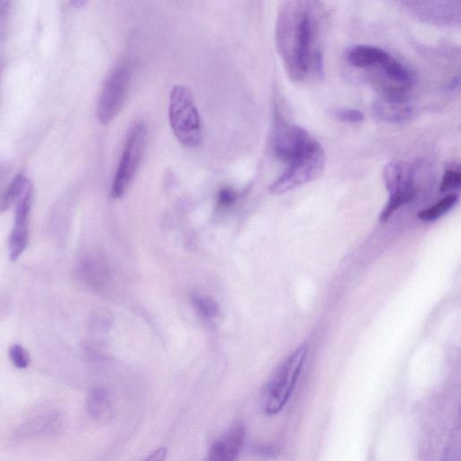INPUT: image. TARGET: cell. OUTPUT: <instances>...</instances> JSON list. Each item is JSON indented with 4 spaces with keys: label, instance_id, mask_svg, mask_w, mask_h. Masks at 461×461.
<instances>
[{
    "label": "cell",
    "instance_id": "obj_1",
    "mask_svg": "<svg viewBox=\"0 0 461 461\" xmlns=\"http://www.w3.org/2000/svg\"><path fill=\"white\" fill-rule=\"evenodd\" d=\"M323 10L314 1L283 2L278 9L275 41L288 77L301 82L322 73Z\"/></svg>",
    "mask_w": 461,
    "mask_h": 461
},
{
    "label": "cell",
    "instance_id": "obj_2",
    "mask_svg": "<svg viewBox=\"0 0 461 461\" xmlns=\"http://www.w3.org/2000/svg\"><path fill=\"white\" fill-rule=\"evenodd\" d=\"M168 120L177 140L185 147L196 148L203 140L202 122L190 90L183 85L172 87Z\"/></svg>",
    "mask_w": 461,
    "mask_h": 461
},
{
    "label": "cell",
    "instance_id": "obj_3",
    "mask_svg": "<svg viewBox=\"0 0 461 461\" xmlns=\"http://www.w3.org/2000/svg\"><path fill=\"white\" fill-rule=\"evenodd\" d=\"M319 144L305 129L289 122L275 104L271 146L276 158L289 165L304 157Z\"/></svg>",
    "mask_w": 461,
    "mask_h": 461
},
{
    "label": "cell",
    "instance_id": "obj_4",
    "mask_svg": "<svg viewBox=\"0 0 461 461\" xmlns=\"http://www.w3.org/2000/svg\"><path fill=\"white\" fill-rule=\"evenodd\" d=\"M307 344L300 345L277 367L263 395V408L268 414L280 411L288 401L303 366Z\"/></svg>",
    "mask_w": 461,
    "mask_h": 461
},
{
    "label": "cell",
    "instance_id": "obj_5",
    "mask_svg": "<svg viewBox=\"0 0 461 461\" xmlns=\"http://www.w3.org/2000/svg\"><path fill=\"white\" fill-rule=\"evenodd\" d=\"M132 65L121 61L106 77L97 101V117L102 124L110 123L123 107L129 94Z\"/></svg>",
    "mask_w": 461,
    "mask_h": 461
},
{
    "label": "cell",
    "instance_id": "obj_6",
    "mask_svg": "<svg viewBox=\"0 0 461 461\" xmlns=\"http://www.w3.org/2000/svg\"><path fill=\"white\" fill-rule=\"evenodd\" d=\"M147 140V129L142 121L131 127L111 187L113 198L122 197L131 185L141 161Z\"/></svg>",
    "mask_w": 461,
    "mask_h": 461
},
{
    "label": "cell",
    "instance_id": "obj_7",
    "mask_svg": "<svg viewBox=\"0 0 461 461\" xmlns=\"http://www.w3.org/2000/svg\"><path fill=\"white\" fill-rule=\"evenodd\" d=\"M325 153L320 144L304 157L287 165L283 174L269 186V192L280 194L309 183L322 173Z\"/></svg>",
    "mask_w": 461,
    "mask_h": 461
},
{
    "label": "cell",
    "instance_id": "obj_8",
    "mask_svg": "<svg viewBox=\"0 0 461 461\" xmlns=\"http://www.w3.org/2000/svg\"><path fill=\"white\" fill-rule=\"evenodd\" d=\"M383 177L389 198L380 221H386L398 208L414 197L413 170L404 162L391 161L384 167Z\"/></svg>",
    "mask_w": 461,
    "mask_h": 461
},
{
    "label": "cell",
    "instance_id": "obj_9",
    "mask_svg": "<svg viewBox=\"0 0 461 461\" xmlns=\"http://www.w3.org/2000/svg\"><path fill=\"white\" fill-rule=\"evenodd\" d=\"M401 4L412 15L438 25H456L460 23L459 1H402Z\"/></svg>",
    "mask_w": 461,
    "mask_h": 461
},
{
    "label": "cell",
    "instance_id": "obj_10",
    "mask_svg": "<svg viewBox=\"0 0 461 461\" xmlns=\"http://www.w3.org/2000/svg\"><path fill=\"white\" fill-rule=\"evenodd\" d=\"M33 201V188L29 182L16 202L14 225L9 239V258L15 261L28 244L29 217Z\"/></svg>",
    "mask_w": 461,
    "mask_h": 461
},
{
    "label": "cell",
    "instance_id": "obj_11",
    "mask_svg": "<svg viewBox=\"0 0 461 461\" xmlns=\"http://www.w3.org/2000/svg\"><path fill=\"white\" fill-rule=\"evenodd\" d=\"M245 438L242 424L235 423L211 447L208 461H236Z\"/></svg>",
    "mask_w": 461,
    "mask_h": 461
},
{
    "label": "cell",
    "instance_id": "obj_12",
    "mask_svg": "<svg viewBox=\"0 0 461 461\" xmlns=\"http://www.w3.org/2000/svg\"><path fill=\"white\" fill-rule=\"evenodd\" d=\"M391 57L384 50L366 44L352 45L345 53V59L350 66L362 69H380Z\"/></svg>",
    "mask_w": 461,
    "mask_h": 461
},
{
    "label": "cell",
    "instance_id": "obj_13",
    "mask_svg": "<svg viewBox=\"0 0 461 461\" xmlns=\"http://www.w3.org/2000/svg\"><path fill=\"white\" fill-rule=\"evenodd\" d=\"M372 111L376 118L387 123L406 122L413 114V108L405 98L389 96L374 101Z\"/></svg>",
    "mask_w": 461,
    "mask_h": 461
},
{
    "label": "cell",
    "instance_id": "obj_14",
    "mask_svg": "<svg viewBox=\"0 0 461 461\" xmlns=\"http://www.w3.org/2000/svg\"><path fill=\"white\" fill-rule=\"evenodd\" d=\"M88 414L95 420H104L112 414V402L107 391L98 387L93 389L86 402Z\"/></svg>",
    "mask_w": 461,
    "mask_h": 461
},
{
    "label": "cell",
    "instance_id": "obj_15",
    "mask_svg": "<svg viewBox=\"0 0 461 461\" xmlns=\"http://www.w3.org/2000/svg\"><path fill=\"white\" fill-rule=\"evenodd\" d=\"M457 201L458 195L456 194H449L433 205L421 210L417 216L423 221H435L450 211L456 205Z\"/></svg>",
    "mask_w": 461,
    "mask_h": 461
},
{
    "label": "cell",
    "instance_id": "obj_16",
    "mask_svg": "<svg viewBox=\"0 0 461 461\" xmlns=\"http://www.w3.org/2000/svg\"><path fill=\"white\" fill-rule=\"evenodd\" d=\"M191 302L195 312L203 319L212 321L219 315L220 311L218 304L213 299L207 295L193 294Z\"/></svg>",
    "mask_w": 461,
    "mask_h": 461
},
{
    "label": "cell",
    "instance_id": "obj_17",
    "mask_svg": "<svg viewBox=\"0 0 461 461\" xmlns=\"http://www.w3.org/2000/svg\"><path fill=\"white\" fill-rule=\"evenodd\" d=\"M30 181L22 174L17 175L6 188L0 204V210L5 211L17 202Z\"/></svg>",
    "mask_w": 461,
    "mask_h": 461
},
{
    "label": "cell",
    "instance_id": "obj_18",
    "mask_svg": "<svg viewBox=\"0 0 461 461\" xmlns=\"http://www.w3.org/2000/svg\"><path fill=\"white\" fill-rule=\"evenodd\" d=\"M461 184V172L459 168H447L442 176L439 189L441 192L456 189Z\"/></svg>",
    "mask_w": 461,
    "mask_h": 461
},
{
    "label": "cell",
    "instance_id": "obj_19",
    "mask_svg": "<svg viewBox=\"0 0 461 461\" xmlns=\"http://www.w3.org/2000/svg\"><path fill=\"white\" fill-rule=\"evenodd\" d=\"M9 357L17 368H26L30 363L28 351L19 344H13L8 349Z\"/></svg>",
    "mask_w": 461,
    "mask_h": 461
},
{
    "label": "cell",
    "instance_id": "obj_20",
    "mask_svg": "<svg viewBox=\"0 0 461 461\" xmlns=\"http://www.w3.org/2000/svg\"><path fill=\"white\" fill-rule=\"evenodd\" d=\"M334 118L344 122H361L365 119L364 113L357 109H335L331 112Z\"/></svg>",
    "mask_w": 461,
    "mask_h": 461
},
{
    "label": "cell",
    "instance_id": "obj_21",
    "mask_svg": "<svg viewBox=\"0 0 461 461\" xmlns=\"http://www.w3.org/2000/svg\"><path fill=\"white\" fill-rule=\"evenodd\" d=\"M237 194L230 188H223L219 192L218 203L221 205L226 206L235 202Z\"/></svg>",
    "mask_w": 461,
    "mask_h": 461
},
{
    "label": "cell",
    "instance_id": "obj_22",
    "mask_svg": "<svg viewBox=\"0 0 461 461\" xmlns=\"http://www.w3.org/2000/svg\"><path fill=\"white\" fill-rule=\"evenodd\" d=\"M167 449L163 447L152 452L144 461H165Z\"/></svg>",
    "mask_w": 461,
    "mask_h": 461
}]
</instances>
